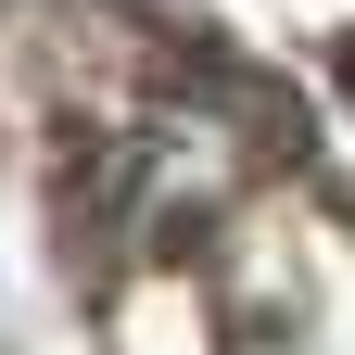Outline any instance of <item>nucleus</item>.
<instances>
[{
    "label": "nucleus",
    "mask_w": 355,
    "mask_h": 355,
    "mask_svg": "<svg viewBox=\"0 0 355 355\" xmlns=\"http://www.w3.org/2000/svg\"><path fill=\"white\" fill-rule=\"evenodd\" d=\"M343 76H355V64H343Z\"/></svg>",
    "instance_id": "1"
}]
</instances>
